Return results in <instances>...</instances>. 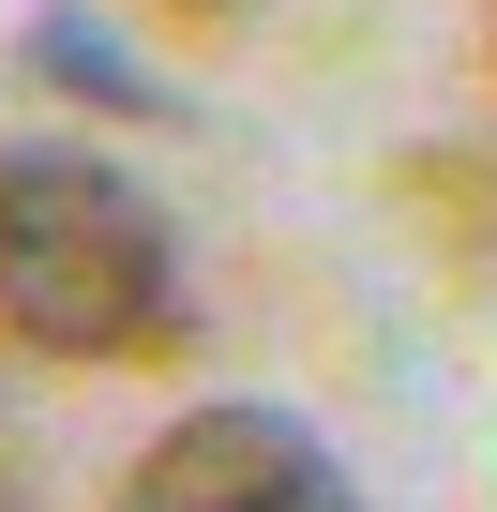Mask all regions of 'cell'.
Segmentation results:
<instances>
[{"instance_id":"cell-4","label":"cell","mask_w":497,"mask_h":512,"mask_svg":"<svg viewBox=\"0 0 497 512\" xmlns=\"http://www.w3.org/2000/svg\"><path fill=\"white\" fill-rule=\"evenodd\" d=\"M196 16H226V0H196Z\"/></svg>"},{"instance_id":"cell-3","label":"cell","mask_w":497,"mask_h":512,"mask_svg":"<svg viewBox=\"0 0 497 512\" xmlns=\"http://www.w3.org/2000/svg\"><path fill=\"white\" fill-rule=\"evenodd\" d=\"M31 76L76 91V106H106V121H181V91H151V76L121 61V31L76 16V0H46V16H31Z\"/></svg>"},{"instance_id":"cell-2","label":"cell","mask_w":497,"mask_h":512,"mask_svg":"<svg viewBox=\"0 0 497 512\" xmlns=\"http://www.w3.org/2000/svg\"><path fill=\"white\" fill-rule=\"evenodd\" d=\"M106 512H362V482H347L332 437L287 422V407H181V422L121 467Z\"/></svg>"},{"instance_id":"cell-1","label":"cell","mask_w":497,"mask_h":512,"mask_svg":"<svg viewBox=\"0 0 497 512\" xmlns=\"http://www.w3.org/2000/svg\"><path fill=\"white\" fill-rule=\"evenodd\" d=\"M0 332L46 362H151L181 332V226L106 151H0Z\"/></svg>"}]
</instances>
